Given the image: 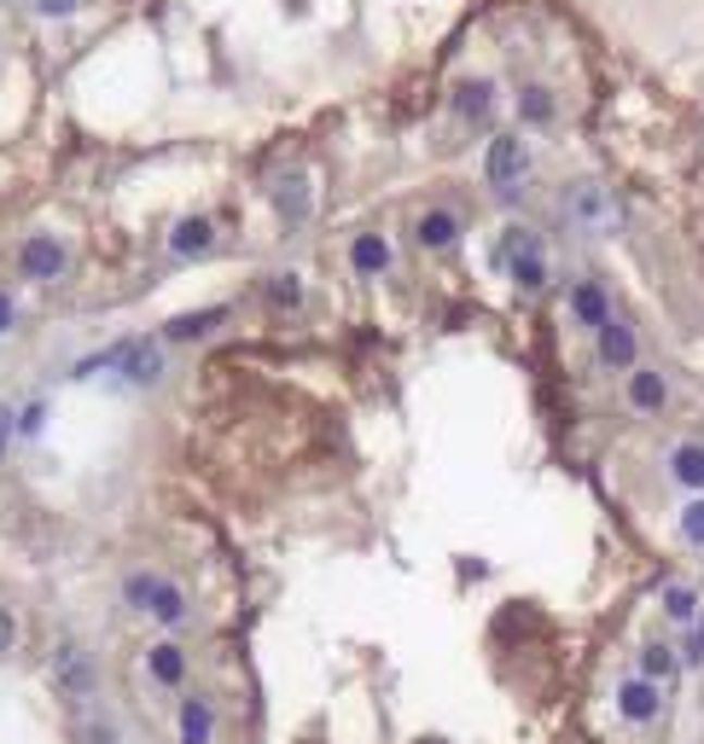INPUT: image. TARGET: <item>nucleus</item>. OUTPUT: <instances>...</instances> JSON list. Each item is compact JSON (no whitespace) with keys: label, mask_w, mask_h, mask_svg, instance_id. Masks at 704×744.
<instances>
[{"label":"nucleus","mask_w":704,"mask_h":744,"mask_svg":"<svg viewBox=\"0 0 704 744\" xmlns=\"http://www.w3.org/2000/svg\"><path fill=\"white\" fill-rule=\"evenodd\" d=\"M495 262L518 280V292H542L547 285V257H542V239L530 227H507L495 245Z\"/></svg>","instance_id":"obj_1"},{"label":"nucleus","mask_w":704,"mask_h":744,"mask_svg":"<svg viewBox=\"0 0 704 744\" xmlns=\"http://www.w3.org/2000/svg\"><path fill=\"white\" fill-rule=\"evenodd\" d=\"M524 175H530V146L518 140V134H495L490 151H483V181H490L501 198H518Z\"/></svg>","instance_id":"obj_2"},{"label":"nucleus","mask_w":704,"mask_h":744,"mask_svg":"<svg viewBox=\"0 0 704 744\" xmlns=\"http://www.w3.org/2000/svg\"><path fill=\"white\" fill-rule=\"evenodd\" d=\"M123 599L134 605V611H146V617H158V622H175L187 617V599H181V587L175 582H163V576H146V570H134V576L123 582Z\"/></svg>","instance_id":"obj_3"},{"label":"nucleus","mask_w":704,"mask_h":744,"mask_svg":"<svg viewBox=\"0 0 704 744\" xmlns=\"http://www.w3.org/2000/svg\"><path fill=\"white\" fill-rule=\"evenodd\" d=\"M53 681H59V692H64L76 709H88V704H94V686H99V669H94L88 646L64 640V646L53 652Z\"/></svg>","instance_id":"obj_4"},{"label":"nucleus","mask_w":704,"mask_h":744,"mask_svg":"<svg viewBox=\"0 0 704 744\" xmlns=\"http://www.w3.org/2000/svg\"><path fill=\"white\" fill-rule=\"evenodd\" d=\"M565 215L582 227V233H606L617 227V204H612V193L606 186H594V181H577V186H565Z\"/></svg>","instance_id":"obj_5"},{"label":"nucleus","mask_w":704,"mask_h":744,"mask_svg":"<svg viewBox=\"0 0 704 744\" xmlns=\"http://www.w3.org/2000/svg\"><path fill=\"white\" fill-rule=\"evenodd\" d=\"M594 355H600V367H612V372H634V361H641V337H634L629 320H606V326L594 332Z\"/></svg>","instance_id":"obj_6"},{"label":"nucleus","mask_w":704,"mask_h":744,"mask_svg":"<svg viewBox=\"0 0 704 744\" xmlns=\"http://www.w3.org/2000/svg\"><path fill=\"white\" fill-rule=\"evenodd\" d=\"M658 709H664V686L658 681H646V674H634V681L617 686V716H623L629 727H646V721H658Z\"/></svg>","instance_id":"obj_7"},{"label":"nucleus","mask_w":704,"mask_h":744,"mask_svg":"<svg viewBox=\"0 0 704 744\" xmlns=\"http://www.w3.org/2000/svg\"><path fill=\"white\" fill-rule=\"evenodd\" d=\"M571 314H577V326H589V332H600L606 320H617L612 314V297H606V285H600V280H577L571 285Z\"/></svg>","instance_id":"obj_8"},{"label":"nucleus","mask_w":704,"mask_h":744,"mask_svg":"<svg viewBox=\"0 0 704 744\" xmlns=\"http://www.w3.org/2000/svg\"><path fill=\"white\" fill-rule=\"evenodd\" d=\"M629 408H634V413H664V408H669L664 372H652V367H634V372H629Z\"/></svg>","instance_id":"obj_9"},{"label":"nucleus","mask_w":704,"mask_h":744,"mask_svg":"<svg viewBox=\"0 0 704 744\" xmlns=\"http://www.w3.org/2000/svg\"><path fill=\"white\" fill-rule=\"evenodd\" d=\"M18 262H24V274H29V280H59L64 250H59V239H47V233H36V239H24Z\"/></svg>","instance_id":"obj_10"},{"label":"nucleus","mask_w":704,"mask_h":744,"mask_svg":"<svg viewBox=\"0 0 704 744\" xmlns=\"http://www.w3.org/2000/svg\"><path fill=\"white\" fill-rule=\"evenodd\" d=\"M413 233H419V245H425V250H455L460 245V215L455 210H425Z\"/></svg>","instance_id":"obj_11"},{"label":"nucleus","mask_w":704,"mask_h":744,"mask_svg":"<svg viewBox=\"0 0 704 744\" xmlns=\"http://www.w3.org/2000/svg\"><path fill=\"white\" fill-rule=\"evenodd\" d=\"M681 652H669L664 646V640H646V646H641V674H646V681H658V686H669V681H681Z\"/></svg>","instance_id":"obj_12"},{"label":"nucleus","mask_w":704,"mask_h":744,"mask_svg":"<svg viewBox=\"0 0 704 744\" xmlns=\"http://www.w3.org/2000/svg\"><path fill=\"white\" fill-rule=\"evenodd\" d=\"M669 478L699 495V488H704V443H676V448H669Z\"/></svg>","instance_id":"obj_13"},{"label":"nucleus","mask_w":704,"mask_h":744,"mask_svg":"<svg viewBox=\"0 0 704 744\" xmlns=\"http://www.w3.org/2000/svg\"><path fill=\"white\" fill-rule=\"evenodd\" d=\"M181 744H215V709L205 698L181 704Z\"/></svg>","instance_id":"obj_14"},{"label":"nucleus","mask_w":704,"mask_h":744,"mask_svg":"<svg viewBox=\"0 0 704 744\" xmlns=\"http://www.w3.org/2000/svg\"><path fill=\"white\" fill-rule=\"evenodd\" d=\"M146 669H152L158 686H181V681H187V657H181V646H170V640L146 652Z\"/></svg>","instance_id":"obj_15"},{"label":"nucleus","mask_w":704,"mask_h":744,"mask_svg":"<svg viewBox=\"0 0 704 744\" xmlns=\"http://www.w3.org/2000/svg\"><path fill=\"white\" fill-rule=\"evenodd\" d=\"M349 262H356V274H384V268H391V245H384L379 233H361V239L349 245Z\"/></svg>","instance_id":"obj_16"},{"label":"nucleus","mask_w":704,"mask_h":744,"mask_svg":"<svg viewBox=\"0 0 704 744\" xmlns=\"http://www.w3.org/2000/svg\"><path fill=\"white\" fill-rule=\"evenodd\" d=\"M490 106H495V88H490V82H460V88H455V111L466 116V123H483V116H490Z\"/></svg>","instance_id":"obj_17"},{"label":"nucleus","mask_w":704,"mask_h":744,"mask_svg":"<svg viewBox=\"0 0 704 744\" xmlns=\"http://www.w3.org/2000/svg\"><path fill=\"white\" fill-rule=\"evenodd\" d=\"M518 116H524L530 128H547L553 116H559V106H553V94H547V88H535V82H530V88L518 94Z\"/></svg>","instance_id":"obj_18"},{"label":"nucleus","mask_w":704,"mask_h":744,"mask_svg":"<svg viewBox=\"0 0 704 744\" xmlns=\"http://www.w3.org/2000/svg\"><path fill=\"white\" fill-rule=\"evenodd\" d=\"M664 617L693 629V622H699V594H693L687 582H669V587H664Z\"/></svg>","instance_id":"obj_19"},{"label":"nucleus","mask_w":704,"mask_h":744,"mask_svg":"<svg viewBox=\"0 0 704 744\" xmlns=\"http://www.w3.org/2000/svg\"><path fill=\"white\" fill-rule=\"evenodd\" d=\"M227 320V309H205V314H181V320H170L163 326V337H175V344H187V337H205L210 326H222Z\"/></svg>","instance_id":"obj_20"},{"label":"nucleus","mask_w":704,"mask_h":744,"mask_svg":"<svg viewBox=\"0 0 704 744\" xmlns=\"http://www.w3.org/2000/svg\"><path fill=\"white\" fill-rule=\"evenodd\" d=\"M170 250H175V257H193V250H210V222H205V215H187V222L175 227Z\"/></svg>","instance_id":"obj_21"},{"label":"nucleus","mask_w":704,"mask_h":744,"mask_svg":"<svg viewBox=\"0 0 704 744\" xmlns=\"http://www.w3.org/2000/svg\"><path fill=\"white\" fill-rule=\"evenodd\" d=\"M681 535H687V547H704V500L681 506Z\"/></svg>","instance_id":"obj_22"},{"label":"nucleus","mask_w":704,"mask_h":744,"mask_svg":"<svg viewBox=\"0 0 704 744\" xmlns=\"http://www.w3.org/2000/svg\"><path fill=\"white\" fill-rule=\"evenodd\" d=\"M681 664H687V669H699V664H704V611H699V622H693V629H687Z\"/></svg>","instance_id":"obj_23"},{"label":"nucleus","mask_w":704,"mask_h":744,"mask_svg":"<svg viewBox=\"0 0 704 744\" xmlns=\"http://www.w3.org/2000/svg\"><path fill=\"white\" fill-rule=\"evenodd\" d=\"M268 297H274V302H297V297H304V285H297L292 274H280L274 285H268Z\"/></svg>","instance_id":"obj_24"},{"label":"nucleus","mask_w":704,"mask_h":744,"mask_svg":"<svg viewBox=\"0 0 704 744\" xmlns=\"http://www.w3.org/2000/svg\"><path fill=\"white\" fill-rule=\"evenodd\" d=\"M41 18H64V12H76V0H36Z\"/></svg>","instance_id":"obj_25"},{"label":"nucleus","mask_w":704,"mask_h":744,"mask_svg":"<svg viewBox=\"0 0 704 744\" xmlns=\"http://www.w3.org/2000/svg\"><path fill=\"white\" fill-rule=\"evenodd\" d=\"M12 640H18V622H12V611H0V657L12 652Z\"/></svg>","instance_id":"obj_26"},{"label":"nucleus","mask_w":704,"mask_h":744,"mask_svg":"<svg viewBox=\"0 0 704 744\" xmlns=\"http://www.w3.org/2000/svg\"><path fill=\"white\" fill-rule=\"evenodd\" d=\"M12 419H18V413H12V401H0V448L12 443Z\"/></svg>","instance_id":"obj_27"},{"label":"nucleus","mask_w":704,"mask_h":744,"mask_svg":"<svg viewBox=\"0 0 704 744\" xmlns=\"http://www.w3.org/2000/svg\"><path fill=\"white\" fill-rule=\"evenodd\" d=\"M0 332H12V297L0 292Z\"/></svg>","instance_id":"obj_28"}]
</instances>
